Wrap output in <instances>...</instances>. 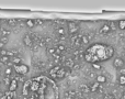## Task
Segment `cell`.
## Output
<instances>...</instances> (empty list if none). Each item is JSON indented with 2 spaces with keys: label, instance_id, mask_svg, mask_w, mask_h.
I'll return each instance as SVG.
<instances>
[{
  "label": "cell",
  "instance_id": "25",
  "mask_svg": "<svg viewBox=\"0 0 125 99\" xmlns=\"http://www.w3.org/2000/svg\"><path fill=\"white\" fill-rule=\"evenodd\" d=\"M7 41H8V39H7V37H1V42H2V43H6V42H7Z\"/></svg>",
  "mask_w": 125,
  "mask_h": 99
},
{
  "label": "cell",
  "instance_id": "5",
  "mask_svg": "<svg viewBox=\"0 0 125 99\" xmlns=\"http://www.w3.org/2000/svg\"><path fill=\"white\" fill-rule=\"evenodd\" d=\"M67 25H68V30H69V32L70 33H77V31H78V25H77V23L76 22H73V21H68V23H67Z\"/></svg>",
  "mask_w": 125,
  "mask_h": 99
},
{
  "label": "cell",
  "instance_id": "9",
  "mask_svg": "<svg viewBox=\"0 0 125 99\" xmlns=\"http://www.w3.org/2000/svg\"><path fill=\"white\" fill-rule=\"evenodd\" d=\"M0 62L3 63V64H9V63L11 62V58H10V56H8V55L1 56V57H0Z\"/></svg>",
  "mask_w": 125,
  "mask_h": 99
},
{
  "label": "cell",
  "instance_id": "20",
  "mask_svg": "<svg viewBox=\"0 0 125 99\" xmlns=\"http://www.w3.org/2000/svg\"><path fill=\"white\" fill-rule=\"evenodd\" d=\"M8 23L10 24V25L14 26L15 24H17V20H9V21H8Z\"/></svg>",
  "mask_w": 125,
  "mask_h": 99
},
{
  "label": "cell",
  "instance_id": "21",
  "mask_svg": "<svg viewBox=\"0 0 125 99\" xmlns=\"http://www.w3.org/2000/svg\"><path fill=\"white\" fill-rule=\"evenodd\" d=\"M4 73H6V75H10V74L12 73V69H11L10 67H8V68H6V71H4Z\"/></svg>",
  "mask_w": 125,
  "mask_h": 99
},
{
  "label": "cell",
  "instance_id": "8",
  "mask_svg": "<svg viewBox=\"0 0 125 99\" xmlns=\"http://www.w3.org/2000/svg\"><path fill=\"white\" fill-rule=\"evenodd\" d=\"M110 31H111L110 25H109V24H104L101 28V30H100V33H101V34H106V33H109Z\"/></svg>",
  "mask_w": 125,
  "mask_h": 99
},
{
  "label": "cell",
  "instance_id": "18",
  "mask_svg": "<svg viewBox=\"0 0 125 99\" xmlns=\"http://www.w3.org/2000/svg\"><path fill=\"white\" fill-rule=\"evenodd\" d=\"M57 52H58V53H61L62 51H65V46L64 45H58L57 46V50H56Z\"/></svg>",
  "mask_w": 125,
  "mask_h": 99
},
{
  "label": "cell",
  "instance_id": "24",
  "mask_svg": "<svg viewBox=\"0 0 125 99\" xmlns=\"http://www.w3.org/2000/svg\"><path fill=\"white\" fill-rule=\"evenodd\" d=\"M119 73L121 74V75H125V67H123V68L119 69Z\"/></svg>",
  "mask_w": 125,
  "mask_h": 99
},
{
  "label": "cell",
  "instance_id": "4",
  "mask_svg": "<svg viewBox=\"0 0 125 99\" xmlns=\"http://www.w3.org/2000/svg\"><path fill=\"white\" fill-rule=\"evenodd\" d=\"M124 65H125V62H124L123 58H121V57H115L114 61H113V66L117 69L123 68Z\"/></svg>",
  "mask_w": 125,
  "mask_h": 99
},
{
  "label": "cell",
  "instance_id": "2",
  "mask_svg": "<svg viewBox=\"0 0 125 99\" xmlns=\"http://www.w3.org/2000/svg\"><path fill=\"white\" fill-rule=\"evenodd\" d=\"M67 73H69V72H67L66 67L59 66V65L58 66H55L54 68H52L50 72L51 77L55 78V79H62V78L67 75Z\"/></svg>",
  "mask_w": 125,
  "mask_h": 99
},
{
  "label": "cell",
  "instance_id": "17",
  "mask_svg": "<svg viewBox=\"0 0 125 99\" xmlns=\"http://www.w3.org/2000/svg\"><path fill=\"white\" fill-rule=\"evenodd\" d=\"M81 42H82V44H88L89 43V39L87 37H81Z\"/></svg>",
  "mask_w": 125,
  "mask_h": 99
},
{
  "label": "cell",
  "instance_id": "23",
  "mask_svg": "<svg viewBox=\"0 0 125 99\" xmlns=\"http://www.w3.org/2000/svg\"><path fill=\"white\" fill-rule=\"evenodd\" d=\"M109 25H110L111 30H115V23H114V22H111V23L109 24Z\"/></svg>",
  "mask_w": 125,
  "mask_h": 99
},
{
  "label": "cell",
  "instance_id": "11",
  "mask_svg": "<svg viewBox=\"0 0 125 99\" xmlns=\"http://www.w3.org/2000/svg\"><path fill=\"white\" fill-rule=\"evenodd\" d=\"M11 62H12L14 65L21 64V58L18 57V56H12V58H11Z\"/></svg>",
  "mask_w": 125,
  "mask_h": 99
},
{
  "label": "cell",
  "instance_id": "15",
  "mask_svg": "<svg viewBox=\"0 0 125 99\" xmlns=\"http://www.w3.org/2000/svg\"><path fill=\"white\" fill-rule=\"evenodd\" d=\"M34 24H35V22L33 21V20H28V21H26V25H28L29 28H33Z\"/></svg>",
  "mask_w": 125,
  "mask_h": 99
},
{
  "label": "cell",
  "instance_id": "10",
  "mask_svg": "<svg viewBox=\"0 0 125 99\" xmlns=\"http://www.w3.org/2000/svg\"><path fill=\"white\" fill-rule=\"evenodd\" d=\"M106 82V77L104 75H98L97 76V83L99 84H104Z\"/></svg>",
  "mask_w": 125,
  "mask_h": 99
},
{
  "label": "cell",
  "instance_id": "28",
  "mask_svg": "<svg viewBox=\"0 0 125 99\" xmlns=\"http://www.w3.org/2000/svg\"><path fill=\"white\" fill-rule=\"evenodd\" d=\"M36 23H39V24H42V23H43V21H41V20H36Z\"/></svg>",
  "mask_w": 125,
  "mask_h": 99
},
{
  "label": "cell",
  "instance_id": "30",
  "mask_svg": "<svg viewBox=\"0 0 125 99\" xmlns=\"http://www.w3.org/2000/svg\"><path fill=\"white\" fill-rule=\"evenodd\" d=\"M122 99H125V91L123 93V96H122Z\"/></svg>",
  "mask_w": 125,
  "mask_h": 99
},
{
  "label": "cell",
  "instance_id": "19",
  "mask_svg": "<svg viewBox=\"0 0 125 99\" xmlns=\"http://www.w3.org/2000/svg\"><path fill=\"white\" fill-rule=\"evenodd\" d=\"M92 67L94 69H101V65H99V63H95V64H92Z\"/></svg>",
  "mask_w": 125,
  "mask_h": 99
},
{
  "label": "cell",
  "instance_id": "14",
  "mask_svg": "<svg viewBox=\"0 0 125 99\" xmlns=\"http://www.w3.org/2000/svg\"><path fill=\"white\" fill-rule=\"evenodd\" d=\"M119 83L121 85H125V75H120L119 77Z\"/></svg>",
  "mask_w": 125,
  "mask_h": 99
},
{
  "label": "cell",
  "instance_id": "1",
  "mask_svg": "<svg viewBox=\"0 0 125 99\" xmlns=\"http://www.w3.org/2000/svg\"><path fill=\"white\" fill-rule=\"evenodd\" d=\"M114 55V49L111 45L102 43H95L90 45L84 52V60L86 62L95 64V63L104 62L110 60Z\"/></svg>",
  "mask_w": 125,
  "mask_h": 99
},
{
  "label": "cell",
  "instance_id": "26",
  "mask_svg": "<svg viewBox=\"0 0 125 99\" xmlns=\"http://www.w3.org/2000/svg\"><path fill=\"white\" fill-rule=\"evenodd\" d=\"M58 33H61V34H64V33H65L64 29H62V28H61V29H58Z\"/></svg>",
  "mask_w": 125,
  "mask_h": 99
},
{
  "label": "cell",
  "instance_id": "16",
  "mask_svg": "<svg viewBox=\"0 0 125 99\" xmlns=\"http://www.w3.org/2000/svg\"><path fill=\"white\" fill-rule=\"evenodd\" d=\"M73 61H71V60H68V61H66V62H65V67H71V66H73Z\"/></svg>",
  "mask_w": 125,
  "mask_h": 99
},
{
  "label": "cell",
  "instance_id": "12",
  "mask_svg": "<svg viewBox=\"0 0 125 99\" xmlns=\"http://www.w3.org/2000/svg\"><path fill=\"white\" fill-rule=\"evenodd\" d=\"M117 25H119V28L121 29V30H125V20H120Z\"/></svg>",
  "mask_w": 125,
  "mask_h": 99
},
{
  "label": "cell",
  "instance_id": "6",
  "mask_svg": "<svg viewBox=\"0 0 125 99\" xmlns=\"http://www.w3.org/2000/svg\"><path fill=\"white\" fill-rule=\"evenodd\" d=\"M23 42H24V44H25L26 46H32L33 45L32 39H31V37L29 34H25L23 37Z\"/></svg>",
  "mask_w": 125,
  "mask_h": 99
},
{
  "label": "cell",
  "instance_id": "13",
  "mask_svg": "<svg viewBox=\"0 0 125 99\" xmlns=\"http://www.w3.org/2000/svg\"><path fill=\"white\" fill-rule=\"evenodd\" d=\"M99 83H95V84H93L92 86H91V88H90V91H92V93H94L95 90L98 89V87H99Z\"/></svg>",
  "mask_w": 125,
  "mask_h": 99
},
{
  "label": "cell",
  "instance_id": "27",
  "mask_svg": "<svg viewBox=\"0 0 125 99\" xmlns=\"http://www.w3.org/2000/svg\"><path fill=\"white\" fill-rule=\"evenodd\" d=\"M4 46V43H2V42H0V49H3Z\"/></svg>",
  "mask_w": 125,
  "mask_h": 99
},
{
  "label": "cell",
  "instance_id": "3",
  "mask_svg": "<svg viewBox=\"0 0 125 99\" xmlns=\"http://www.w3.org/2000/svg\"><path fill=\"white\" fill-rule=\"evenodd\" d=\"M13 69L15 71V73L19 75H25L29 73V66L25 64H18V65H13Z\"/></svg>",
  "mask_w": 125,
  "mask_h": 99
},
{
  "label": "cell",
  "instance_id": "7",
  "mask_svg": "<svg viewBox=\"0 0 125 99\" xmlns=\"http://www.w3.org/2000/svg\"><path fill=\"white\" fill-rule=\"evenodd\" d=\"M18 87V80L17 79H12L10 83V86H9V91H11V93H13V91L17 89Z\"/></svg>",
  "mask_w": 125,
  "mask_h": 99
},
{
  "label": "cell",
  "instance_id": "22",
  "mask_svg": "<svg viewBox=\"0 0 125 99\" xmlns=\"http://www.w3.org/2000/svg\"><path fill=\"white\" fill-rule=\"evenodd\" d=\"M103 99H115V98L113 97L112 95H110V94H108V95H105V96H104Z\"/></svg>",
  "mask_w": 125,
  "mask_h": 99
},
{
  "label": "cell",
  "instance_id": "29",
  "mask_svg": "<svg viewBox=\"0 0 125 99\" xmlns=\"http://www.w3.org/2000/svg\"><path fill=\"white\" fill-rule=\"evenodd\" d=\"M48 52H51V53H54L55 50H54V49H51V50H48Z\"/></svg>",
  "mask_w": 125,
  "mask_h": 99
}]
</instances>
